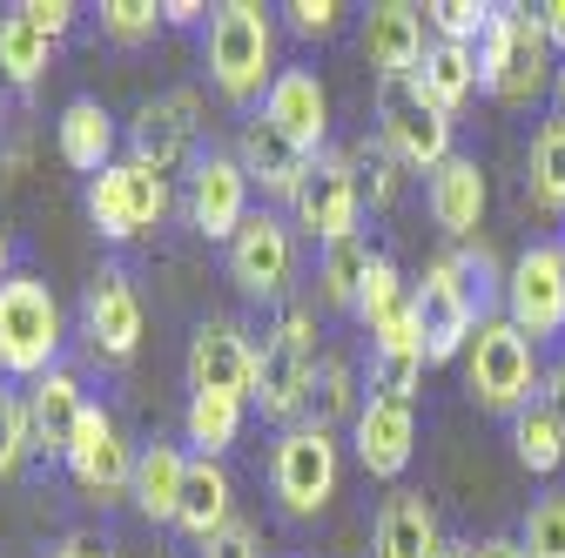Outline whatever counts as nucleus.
<instances>
[{"instance_id": "obj_44", "label": "nucleus", "mask_w": 565, "mask_h": 558, "mask_svg": "<svg viewBox=\"0 0 565 558\" xmlns=\"http://www.w3.org/2000/svg\"><path fill=\"white\" fill-rule=\"evenodd\" d=\"M539 404L558 417V431H565V364H552V371H545V384H539Z\"/></svg>"}, {"instance_id": "obj_52", "label": "nucleus", "mask_w": 565, "mask_h": 558, "mask_svg": "<svg viewBox=\"0 0 565 558\" xmlns=\"http://www.w3.org/2000/svg\"><path fill=\"white\" fill-rule=\"evenodd\" d=\"M558 262H565V243H558Z\"/></svg>"}, {"instance_id": "obj_48", "label": "nucleus", "mask_w": 565, "mask_h": 558, "mask_svg": "<svg viewBox=\"0 0 565 558\" xmlns=\"http://www.w3.org/2000/svg\"><path fill=\"white\" fill-rule=\"evenodd\" d=\"M471 558H525V551H519V538H478Z\"/></svg>"}, {"instance_id": "obj_47", "label": "nucleus", "mask_w": 565, "mask_h": 558, "mask_svg": "<svg viewBox=\"0 0 565 558\" xmlns=\"http://www.w3.org/2000/svg\"><path fill=\"white\" fill-rule=\"evenodd\" d=\"M202 14H209V8H195V0H169V8H162V21H169V28H195Z\"/></svg>"}, {"instance_id": "obj_49", "label": "nucleus", "mask_w": 565, "mask_h": 558, "mask_svg": "<svg viewBox=\"0 0 565 558\" xmlns=\"http://www.w3.org/2000/svg\"><path fill=\"white\" fill-rule=\"evenodd\" d=\"M8 262H14V243H8V229H0V290L14 283V276H8Z\"/></svg>"}, {"instance_id": "obj_45", "label": "nucleus", "mask_w": 565, "mask_h": 558, "mask_svg": "<svg viewBox=\"0 0 565 558\" xmlns=\"http://www.w3.org/2000/svg\"><path fill=\"white\" fill-rule=\"evenodd\" d=\"M47 558H108V551H102V538H88V532H67Z\"/></svg>"}, {"instance_id": "obj_15", "label": "nucleus", "mask_w": 565, "mask_h": 558, "mask_svg": "<svg viewBox=\"0 0 565 558\" xmlns=\"http://www.w3.org/2000/svg\"><path fill=\"white\" fill-rule=\"evenodd\" d=\"M505 316L532 343H545V336L565 330V262H558V243H532L512 262V276H505Z\"/></svg>"}, {"instance_id": "obj_19", "label": "nucleus", "mask_w": 565, "mask_h": 558, "mask_svg": "<svg viewBox=\"0 0 565 558\" xmlns=\"http://www.w3.org/2000/svg\"><path fill=\"white\" fill-rule=\"evenodd\" d=\"M28 431H34V458H67V444H75V431H82V417H88V390H82V377L67 371V364H54L47 377H34L28 390Z\"/></svg>"}, {"instance_id": "obj_38", "label": "nucleus", "mask_w": 565, "mask_h": 558, "mask_svg": "<svg viewBox=\"0 0 565 558\" xmlns=\"http://www.w3.org/2000/svg\"><path fill=\"white\" fill-rule=\"evenodd\" d=\"M519 551L525 558H565V492L532 498V512L519 525Z\"/></svg>"}, {"instance_id": "obj_51", "label": "nucleus", "mask_w": 565, "mask_h": 558, "mask_svg": "<svg viewBox=\"0 0 565 558\" xmlns=\"http://www.w3.org/2000/svg\"><path fill=\"white\" fill-rule=\"evenodd\" d=\"M438 558H471V545H451V538H445V551H438Z\"/></svg>"}, {"instance_id": "obj_1", "label": "nucleus", "mask_w": 565, "mask_h": 558, "mask_svg": "<svg viewBox=\"0 0 565 558\" xmlns=\"http://www.w3.org/2000/svg\"><path fill=\"white\" fill-rule=\"evenodd\" d=\"M539 343L512 323V316H484L478 336H471V351H465V390L478 410L491 417H519L525 404H539Z\"/></svg>"}, {"instance_id": "obj_39", "label": "nucleus", "mask_w": 565, "mask_h": 558, "mask_svg": "<svg viewBox=\"0 0 565 558\" xmlns=\"http://www.w3.org/2000/svg\"><path fill=\"white\" fill-rule=\"evenodd\" d=\"M156 28H162V8H156V0H102V34H108V41L135 47V41H149Z\"/></svg>"}, {"instance_id": "obj_8", "label": "nucleus", "mask_w": 565, "mask_h": 558, "mask_svg": "<svg viewBox=\"0 0 565 558\" xmlns=\"http://www.w3.org/2000/svg\"><path fill=\"white\" fill-rule=\"evenodd\" d=\"M377 142L404 162V169H445L451 162V115L417 88V75L404 82H377Z\"/></svg>"}, {"instance_id": "obj_40", "label": "nucleus", "mask_w": 565, "mask_h": 558, "mask_svg": "<svg viewBox=\"0 0 565 558\" xmlns=\"http://www.w3.org/2000/svg\"><path fill=\"white\" fill-rule=\"evenodd\" d=\"M350 162H358V169H371V182H364V189H371V202H377V208H391V202H397V169H404V162H397L384 142L350 149Z\"/></svg>"}, {"instance_id": "obj_13", "label": "nucleus", "mask_w": 565, "mask_h": 558, "mask_svg": "<svg viewBox=\"0 0 565 558\" xmlns=\"http://www.w3.org/2000/svg\"><path fill=\"white\" fill-rule=\"evenodd\" d=\"M135 444H128V431L115 425V410H102V404H88V417H82V431H75V444H67V477L82 484V492L95 498V505H115V498H128L135 492Z\"/></svg>"}, {"instance_id": "obj_17", "label": "nucleus", "mask_w": 565, "mask_h": 558, "mask_svg": "<svg viewBox=\"0 0 565 558\" xmlns=\"http://www.w3.org/2000/svg\"><path fill=\"white\" fill-rule=\"evenodd\" d=\"M256 384V343L243 336V323L209 316L189 336V390H216V397H249Z\"/></svg>"}, {"instance_id": "obj_10", "label": "nucleus", "mask_w": 565, "mask_h": 558, "mask_svg": "<svg viewBox=\"0 0 565 558\" xmlns=\"http://www.w3.org/2000/svg\"><path fill=\"white\" fill-rule=\"evenodd\" d=\"M230 283L249 303H282L297 283V229L269 208H249V223L230 243Z\"/></svg>"}, {"instance_id": "obj_22", "label": "nucleus", "mask_w": 565, "mask_h": 558, "mask_svg": "<svg viewBox=\"0 0 565 558\" xmlns=\"http://www.w3.org/2000/svg\"><path fill=\"white\" fill-rule=\"evenodd\" d=\"M484 202H491V189H484V169L471 155H451L445 169H431V182H424V208H431V223L445 236H458V243H471L484 229Z\"/></svg>"}, {"instance_id": "obj_7", "label": "nucleus", "mask_w": 565, "mask_h": 558, "mask_svg": "<svg viewBox=\"0 0 565 558\" xmlns=\"http://www.w3.org/2000/svg\"><path fill=\"white\" fill-rule=\"evenodd\" d=\"M343 484V451H337V431H317V425H290L269 451V492L290 518H317Z\"/></svg>"}, {"instance_id": "obj_24", "label": "nucleus", "mask_w": 565, "mask_h": 558, "mask_svg": "<svg viewBox=\"0 0 565 558\" xmlns=\"http://www.w3.org/2000/svg\"><path fill=\"white\" fill-rule=\"evenodd\" d=\"M377 558H438L445 551V525L431 512L424 492H391L384 512H377V532H371Z\"/></svg>"}, {"instance_id": "obj_33", "label": "nucleus", "mask_w": 565, "mask_h": 558, "mask_svg": "<svg viewBox=\"0 0 565 558\" xmlns=\"http://www.w3.org/2000/svg\"><path fill=\"white\" fill-rule=\"evenodd\" d=\"M532 195L539 208L565 216V115H545V128L532 135Z\"/></svg>"}, {"instance_id": "obj_34", "label": "nucleus", "mask_w": 565, "mask_h": 558, "mask_svg": "<svg viewBox=\"0 0 565 558\" xmlns=\"http://www.w3.org/2000/svg\"><path fill=\"white\" fill-rule=\"evenodd\" d=\"M303 410H310L317 431H330L337 417H350V425H358L364 404H358V377H350L343 357H323V364H317V384H310V404H303Z\"/></svg>"}, {"instance_id": "obj_36", "label": "nucleus", "mask_w": 565, "mask_h": 558, "mask_svg": "<svg viewBox=\"0 0 565 558\" xmlns=\"http://www.w3.org/2000/svg\"><path fill=\"white\" fill-rule=\"evenodd\" d=\"M424 351H371V397H391V404H417L424 390Z\"/></svg>"}, {"instance_id": "obj_3", "label": "nucleus", "mask_w": 565, "mask_h": 558, "mask_svg": "<svg viewBox=\"0 0 565 558\" xmlns=\"http://www.w3.org/2000/svg\"><path fill=\"white\" fill-rule=\"evenodd\" d=\"M558 82L552 67V41H545V21L532 8H499L491 34L478 41V88L505 108H525L539 101L545 88Z\"/></svg>"}, {"instance_id": "obj_32", "label": "nucleus", "mask_w": 565, "mask_h": 558, "mask_svg": "<svg viewBox=\"0 0 565 558\" xmlns=\"http://www.w3.org/2000/svg\"><path fill=\"white\" fill-rule=\"evenodd\" d=\"M512 451H519V464H525L532 477H552V471L565 464V431H558V417H552L545 404H525V410L512 417Z\"/></svg>"}, {"instance_id": "obj_35", "label": "nucleus", "mask_w": 565, "mask_h": 558, "mask_svg": "<svg viewBox=\"0 0 565 558\" xmlns=\"http://www.w3.org/2000/svg\"><path fill=\"white\" fill-rule=\"evenodd\" d=\"M424 21H431V34L451 41V47H478L491 34V21H499V8H484V0H431Z\"/></svg>"}, {"instance_id": "obj_9", "label": "nucleus", "mask_w": 565, "mask_h": 558, "mask_svg": "<svg viewBox=\"0 0 565 558\" xmlns=\"http://www.w3.org/2000/svg\"><path fill=\"white\" fill-rule=\"evenodd\" d=\"M162 216H169V175L141 169V162H128V155L88 182V223H95V236H108V243L149 236Z\"/></svg>"}, {"instance_id": "obj_37", "label": "nucleus", "mask_w": 565, "mask_h": 558, "mask_svg": "<svg viewBox=\"0 0 565 558\" xmlns=\"http://www.w3.org/2000/svg\"><path fill=\"white\" fill-rule=\"evenodd\" d=\"M28 458H34V431H28V397L0 384V484H14Z\"/></svg>"}, {"instance_id": "obj_50", "label": "nucleus", "mask_w": 565, "mask_h": 558, "mask_svg": "<svg viewBox=\"0 0 565 558\" xmlns=\"http://www.w3.org/2000/svg\"><path fill=\"white\" fill-rule=\"evenodd\" d=\"M552 95H558V108H552V115H565V67H558V82H552Z\"/></svg>"}, {"instance_id": "obj_21", "label": "nucleus", "mask_w": 565, "mask_h": 558, "mask_svg": "<svg viewBox=\"0 0 565 558\" xmlns=\"http://www.w3.org/2000/svg\"><path fill=\"white\" fill-rule=\"evenodd\" d=\"M424 8H411V0H377V8L364 14V61L377 67V82H404L417 75V61H424Z\"/></svg>"}, {"instance_id": "obj_12", "label": "nucleus", "mask_w": 565, "mask_h": 558, "mask_svg": "<svg viewBox=\"0 0 565 558\" xmlns=\"http://www.w3.org/2000/svg\"><path fill=\"white\" fill-rule=\"evenodd\" d=\"M195 142H202V95H195V88H169V95H149V101L135 108L128 162L169 175V169H182V162L202 155Z\"/></svg>"}, {"instance_id": "obj_5", "label": "nucleus", "mask_w": 565, "mask_h": 558, "mask_svg": "<svg viewBox=\"0 0 565 558\" xmlns=\"http://www.w3.org/2000/svg\"><path fill=\"white\" fill-rule=\"evenodd\" d=\"M61 364V303L41 276H14L0 290V377H47Z\"/></svg>"}, {"instance_id": "obj_41", "label": "nucleus", "mask_w": 565, "mask_h": 558, "mask_svg": "<svg viewBox=\"0 0 565 558\" xmlns=\"http://www.w3.org/2000/svg\"><path fill=\"white\" fill-rule=\"evenodd\" d=\"M202 558H263V538H256V525H243V518H230L216 538L202 545Z\"/></svg>"}, {"instance_id": "obj_42", "label": "nucleus", "mask_w": 565, "mask_h": 558, "mask_svg": "<svg viewBox=\"0 0 565 558\" xmlns=\"http://www.w3.org/2000/svg\"><path fill=\"white\" fill-rule=\"evenodd\" d=\"M282 14H290V28L297 34H337V21H343V8H337V0H290V8H282Z\"/></svg>"}, {"instance_id": "obj_30", "label": "nucleus", "mask_w": 565, "mask_h": 558, "mask_svg": "<svg viewBox=\"0 0 565 558\" xmlns=\"http://www.w3.org/2000/svg\"><path fill=\"white\" fill-rule=\"evenodd\" d=\"M371 243L364 236H343V243H330L323 249V262H317V297L330 303V310H350L358 316V297H364V276H371Z\"/></svg>"}, {"instance_id": "obj_6", "label": "nucleus", "mask_w": 565, "mask_h": 558, "mask_svg": "<svg viewBox=\"0 0 565 558\" xmlns=\"http://www.w3.org/2000/svg\"><path fill=\"white\" fill-rule=\"evenodd\" d=\"M411 303H417V336H424V364H451L471 351V336L484 323V303L471 290V276L458 256H438L424 262V283H411Z\"/></svg>"}, {"instance_id": "obj_25", "label": "nucleus", "mask_w": 565, "mask_h": 558, "mask_svg": "<svg viewBox=\"0 0 565 558\" xmlns=\"http://www.w3.org/2000/svg\"><path fill=\"white\" fill-rule=\"evenodd\" d=\"M54 142H61V162L82 169L88 182H95L102 169H115V121H108V108H102L95 95H75V101L61 108Z\"/></svg>"}, {"instance_id": "obj_43", "label": "nucleus", "mask_w": 565, "mask_h": 558, "mask_svg": "<svg viewBox=\"0 0 565 558\" xmlns=\"http://www.w3.org/2000/svg\"><path fill=\"white\" fill-rule=\"evenodd\" d=\"M14 14H21V21H34L47 41H61L67 28H75V8H67V0H21Z\"/></svg>"}, {"instance_id": "obj_26", "label": "nucleus", "mask_w": 565, "mask_h": 558, "mask_svg": "<svg viewBox=\"0 0 565 558\" xmlns=\"http://www.w3.org/2000/svg\"><path fill=\"white\" fill-rule=\"evenodd\" d=\"M182 484H189V451L182 444H149L135 458V512L149 518V525H175V512H182Z\"/></svg>"}, {"instance_id": "obj_16", "label": "nucleus", "mask_w": 565, "mask_h": 558, "mask_svg": "<svg viewBox=\"0 0 565 558\" xmlns=\"http://www.w3.org/2000/svg\"><path fill=\"white\" fill-rule=\"evenodd\" d=\"M263 121H269L290 149H303L310 162L330 149V95H323V82L310 75V67H282V75L269 82Z\"/></svg>"}, {"instance_id": "obj_20", "label": "nucleus", "mask_w": 565, "mask_h": 558, "mask_svg": "<svg viewBox=\"0 0 565 558\" xmlns=\"http://www.w3.org/2000/svg\"><path fill=\"white\" fill-rule=\"evenodd\" d=\"M350 444H358V464L371 477H404L411 471V451H417V404L364 397L358 425H350Z\"/></svg>"}, {"instance_id": "obj_23", "label": "nucleus", "mask_w": 565, "mask_h": 558, "mask_svg": "<svg viewBox=\"0 0 565 558\" xmlns=\"http://www.w3.org/2000/svg\"><path fill=\"white\" fill-rule=\"evenodd\" d=\"M236 162H243V175H249V182H263L276 202H297V189H303V175H310V155L282 142V135H276L263 115H249V121H243Z\"/></svg>"}, {"instance_id": "obj_18", "label": "nucleus", "mask_w": 565, "mask_h": 558, "mask_svg": "<svg viewBox=\"0 0 565 558\" xmlns=\"http://www.w3.org/2000/svg\"><path fill=\"white\" fill-rule=\"evenodd\" d=\"M82 336L95 343L102 364H128L141 351V303H135L121 269H102L95 283H88V297H82Z\"/></svg>"}, {"instance_id": "obj_31", "label": "nucleus", "mask_w": 565, "mask_h": 558, "mask_svg": "<svg viewBox=\"0 0 565 558\" xmlns=\"http://www.w3.org/2000/svg\"><path fill=\"white\" fill-rule=\"evenodd\" d=\"M47 54H54V41L34 21H21V14L0 21V82L8 88H34L47 75Z\"/></svg>"}, {"instance_id": "obj_14", "label": "nucleus", "mask_w": 565, "mask_h": 558, "mask_svg": "<svg viewBox=\"0 0 565 558\" xmlns=\"http://www.w3.org/2000/svg\"><path fill=\"white\" fill-rule=\"evenodd\" d=\"M182 208H189V229H195V236L236 243V229L249 223V175H243V162L223 155V149L195 155V162H189V195H182Z\"/></svg>"}, {"instance_id": "obj_46", "label": "nucleus", "mask_w": 565, "mask_h": 558, "mask_svg": "<svg viewBox=\"0 0 565 558\" xmlns=\"http://www.w3.org/2000/svg\"><path fill=\"white\" fill-rule=\"evenodd\" d=\"M539 21H545V41H552V54H565V0H545V8H539Z\"/></svg>"}, {"instance_id": "obj_29", "label": "nucleus", "mask_w": 565, "mask_h": 558, "mask_svg": "<svg viewBox=\"0 0 565 558\" xmlns=\"http://www.w3.org/2000/svg\"><path fill=\"white\" fill-rule=\"evenodd\" d=\"M243 404H249V397L189 390V404H182V444H195V458H223V451L243 438Z\"/></svg>"}, {"instance_id": "obj_2", "label": "nucleus", "mask_w": 565, "mask_h": 558, "mask_svg": "<svg viewBox=\"0 0 565 558\" xmlns=\"http://www.w3.org/2000/svg\"><path fill=\"white\" fill-rule=\"evenodd\" d=\"M276 67V21L256 8V0H230V8L209 14V82H216L223 101H263Z\"/></svg>"}, {"instance_id": "obj_28", "label": "nucleus", "mask_w": 565, "mask_h": 558, "mask_svg": "<svg viewBox=\"0 0 565 558\" xmlns=\"http://www.w3.org/2000/svg\"><path fill=\"white\" fill-rule=\"evenodd\" d=\"M417 88H424V95H431V101L458 121V108L478 95V47L431 41V47H424V61H417Z\"/></svg>"}, {"instance_id": "obj_4", "label": "nucleus", "mask_w": 565, "mask_h": 558, "mask_svg": "<svg viewBox=\"0 0 565 558\" xmlns=\"http://www.w3.org/2000/svg\"><path fill=\"white\" fill-rule=\"evenodd\" d=\"M317 310L310 303H282L269 343L256 351V384H249V404L276 425H290V417L310 404V384H317Z\"/></svg>"}, {"instance_id": "obj_11", "label": "nucleus", "mask_w": 565, "mask_h": 558, "mask_svg": "<svg viewBox=\"0 0 565 558\" xmlns=\"http://www.w3.org/2000/svg\"><path fill=\"white\" fill-rule=\"evenodd\" d=\"M290 216H297V229L317 236L323 249L343 243V236H358V216H364V175H358V162H350L343 149H323V155L310 162L297 202H290Z\"/></svg>"}, {"instance_id": "obj_27", "label": "nucleus", "mask_w": 565, "mask_h": 558, "mask_svg": "<svg viewBox=\"0 0 565 558\" xmlns=\"http://www.w3.org/2000/svg\"><path fill=\"white\" fill-rule=\"evenodd\" d=\"M230 498H236V484L216 458H189V484H182V512H175V532L195 538V551L216 538L230 525Z\"/></svg>"}]
</instances>
